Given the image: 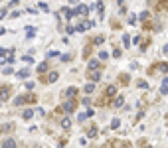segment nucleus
<instances>
[{
  "mask_svg": "<svg viewBox=\"0 0 168 148\" xmlns=\"http://www.w3.org/2000/svg\"><path fill=\"white\" fill-rule=\"evenodd\" d=\"M115 148H126V144H123V142H115Z\"/></svg>",
  "mask_w": 168,
  "mask_h": 148,
  "instance_id": "obj_37",
  "label": "nucleus"
},
{
  "mask_svg": "<svg viewBox=\"0 0 168 148\" xmlns=\"http://www.w3.org/2000/svg\"><path fill=\"white\" fill-rule=\"evenodd\" d=\"M87 69H89V73L97 71V69H99V61H97V59H91V61H89V65H87Z\"/></svg>",
  "mask_w": 168,
  "mask_h": 148,
  "instance_id": "obj_3",
  "label": "nucleus"
},
{
  "mask_svg": "<svg viewBox=\"0 0 168 148\" xmlns=\"http://www.w3.org/2000/svg\"><path fill=\"white\" fill-rule=\"evenodd\" d=\"M95 43H97V45H99V43H103V36H97V37H95Z\"/></svg>",
  "mask_w": 168,
  "mask_h": 148,
  "instance_id": "obj_34",
  "label": "nucleus"
},
{
  "mask_svg": "<svg viewBox=\"0 0 168 148\" xmlns=\"http://www.w3.org/2000/svg\"><path fill=\"white\" fill-rule=\"evenodd\" d=\"M22 59H24V61H26V63H34V59H32V55H24V57H22Z\"/></svg>",
  "mask_w": 168,
  "mask_h": 148,
  "instance_id": "obj_29",
  "label": "nucleus"
},
{
  "mask_svg": "<svg viewBox=\"0 0 168 148\" xmlns=\"http://www.w3.org/2000/svg\"><path fill=\"white\" fill-rule=\"evenodd\" d=\"M61 109H63V111H65V112H73V111H75V101H73V99H69V101H65V103L61 105Z\"/></svg>",
  "mask_w": 168,
  "mask_h": 148,
  "instance_id": "obj_2",
  "label": "nucleus"
},
{
  "mask_svg": "<svg viewBox=\"0 0 168 148\" xmlns=\"http://www.w3.org/2000/svg\"><path fill=\"white\" fill-rule=\"evenodd\" d=\"M0 18H6V10H0Z\"/></svg>",
  "mask_w": 168,
  "mask_h": 148,
  "instance_id": "obj_38",
  "label": "nucleus"
},
{
  "mask_svg": "<svg viewBox=\"0 0 168 148\" xmlns=\"http://www.w3.org/2000/svg\"><path fill=\"white\" fill-rule=\"evenodd\" d=\"M128 41H130V36H128V34H123V45H125V47H128V45H130Z\"/></svg>",
  "mask_w": 168,
  "mask_h": 148,
  "instance_id": "obj_17",
  "label": "nucleus"
},
{
  "mask_svg": "<svg viewBox=\"0 0 168 148\" xmlns=\"http://www.w3.org/2000/svg\"><path fill=\"white\" fill-rule=\"evenodd\" d=\"M99 57H101V59H109V53H107V51H101Z\"/></svg>",
  "mask_w": 168,
  "mask_h": 148,
  "instance_id": "obj_31",
  "label": "nucleus"
},
{
  "mask_svg": "<svg viewBox=\"0 0 168 148\" xmlns=\"http://www.w3.org/2000/svg\"><path fill=\"white\" fill-rule=\"evenodd\" d=\"M75 12H77V14H81V16H85V14L89 12V6H83V4H81V6H79V8H77Z\"/></svg>",
  "mask_w": 168,
  "mask_h": 148,
  "instance_id": "obj_13",
  "label": "nucleus"
},
{
  "mask_svg": "<svg viewBox=\"0 0 168 148\" xmlns=\"http://www.w3.org/2000/svg\"><path fill=\"white\" fill-rule=\"evenodd\" d=\"M10 97V89L8 87H0V101H6Z\"/></svg>",
  "mask_w": 168,
  "mask_h": 148,
  "instance_id": "obj_4",
  "label": "nucleus"
},
{
  "mask_svg": "<svg viewBox=\"0 0 168 148\" xmlns=\"http://www.w3.org/2000/svg\"><path fill=\"white\" fill-rule=\"evenodd\" d=\"M34 34H36V30L30 26V30H26V36H28V37H34Z\"/></svg>",
  "mask_w": 168,
  "mask_h": 148,
  "instance_id": "obj_26",
  "label": "nucleus"
},
{
  "mask_svg": "<svg viewBox=\"0 0 168 148\" xmlns=\"http://www.w3.org/2000/svg\"><path fill=\"white\" fill-rule=\"evenodd\" d=\"M160 93H162V95H168V77H164V81H162V87H160Z\"/></svg>",
  "mask_w": 168,
  "mask_h": 148,
  "instance_id": "obj_11",
  "label": "nucleus"
},
{
  "mask_svg": "<svg viewBox=\"0 0 168 148\" xmlns=\"http://www.w3.org/2000/svg\"><path fill=\"white\" fill-rule=\"evenodd\" d=\"M69 59H71V55H67V53H65V55H61V61H69Z\"/></svg>",
  "mask_w": 168,
  "mask_h": 148,
  "instance_id": "obj_36",
  "label": "nucleus"
},
{
  "mask_svg": "<svg viewBox=\"0 0 168 148\" xmlns=\"http://www.w3.org/2000/svg\"><path fill=\"white\" fill-rule=\"evenodd\" d=\"M138 18H140V20H146V18H148V12H140V16H138Z\"/></svg>",
  "mask_w": 168,
  "mask_h": 148,
  "instance_id": "obj_32",
  "label": "nucleus"
},
{
  "mask_svg": "<svg viewBox=\"0 0 168 148\" xmlns=\"http://www.w3.org/2000/svg\"><path fill=\"white\" fill-rule=\"evenodd\" d=\"M119 126H121V120L119 118H113L111 120V128H119Z\"/></svg>",
  "mask_w": 168,
  "mask_h": 148,
  "instance_id": "obj_22",
  "label": "nucleus"
},
{
  "mask_svg": "<svg viewBox=\"0 0 168 148\" xmlns=\"http://www.w3.org/2000/svg\"><path fill=\"white\" fill-rule=\"evenodd\" d=\"M115 93H117V89H115V87H113V85H109V87H107V89H105V97H113V95H115Z\"/></svg>",
  "mask_w": 168,
  "mask_h": 148,
  "instance_id": "obj_10",
  "label": "nucleus"
},
{
  "mask_svg": "<svg viewBox=\"0 0 168 148\" xmlns=\"http://www.w3.org/2000/svg\"><path fill=\"white\" fill-rule=\"evenodd\" d=\"M45 69H47V63H45V61L38 65V73H45Z\"/></svg>",
  "mask_w": 168,
  "mask_h": 148,
  "instance_id": "obj_18",
  "label": "nucleus"
},
{
  "mask_svg": "<svg viewBox=\"0 0 168 148\" xmlns=\"http://www.w3.org/2000/svg\"><path fill=\"white\" fill-rule=\"evenodd\" d=\"M164 55H168V45H164Z\"/></svg>",
  "mask_w": 168,
  "mask_h": 148,
  "instance_id": "obj_39",
  "label": "nucleus"
},
{
  "mask_svg": "<svg viewBox=\"0 0 168 148\" xmlns=\"http://www.w3.org/2000/svg\"><path fill=\"white\" fill-rule=\"evenodd\" d=\"M89 136H91V138L97 136V128H91V130H89Z\"/></svg>",
  "mask_w": 168,
  "mask_h": 148,
  "instance_id": "obj_33",
  "label": "nucleus"
},
{
  "mask_svg": "<svg viewBox=\"0 0 168 148\" xmlns=\"http://www.w3.org/2000/svg\"><path fill=\"white\" fill-rule=\"evenodd\" d=\"M26 103V97H16L14 99V105H24Z\"/></svg>",
  "mask_w": 168,
  "mask_h": 148,
  "instance_id": "obj_21",
  "label": "nucleus"
},
{
  "mask_svg": "<svg viewBox=\"0 0 168 148\" xmlns=\"http://www.w3.org/2000/svg\"><path fill=\"white\" fill-rule=\"evenodd\" d=\"M61 126H63V128H69V126H71V120H69L67 116H65V118H61Z\"/></svg>",
  "mask_w": 168,
  "mask_h": 148,
  "instance_id": "obj_16",
  "label": "nucleus"
},
{
  "mask_svg": "<svg viewBox=\"0 0 168 148\" xmlns=\"http://www.w3.org/2000/svg\"><path fill=\"white\" fill-rule=\"evenodd\" d=\"M97 10H99V14H101V16L105 14V8H103V2H97Z\"/></svg>",
  "mask_w": 168,
  "mask_h": 148,
  "instance_id": "obj_24",
  "label": "nucleus"
},
{
  "mask_svg": "<svg viewBox=\"0 0 168 148\" xmlns=\"http://www.w3.org/2000/svg\"><path fill=\"white\" fill-rule=\"evenodd\" d=\"M69 2H71V4H75V2H79V0H69Z\"/></svg>",
  "mask_w": 168,
  "mask_h": 148,
  "instance_id": "obj_40",
  "label": "nucleus"
},
{
  "mask_svg": "<svg viewBox=\"0 0 168 148\" xmlns=\"http://www.w3.org/2000/svg\"><path fill=\"white\" fill-rule=\"evenodd\" d=\"M123 103H125V99H123V97H121V95H119V97H117V99H115V107H121V105H123Z\"/></svg>",
  "mask_w": 168,
  "mask_h": 148,
  "instance_id": "obj_23",
  "label": "nucleus"
},
{
  "mask_svg": "<svg viewBox=\"0 0 168 148\" xmlns=\"http://www.w3.org/2000/svg\"><path fill=\"white\" fill-rule=\"evenodd\" d=\"M119 81H121L123 85H126V83H128V75H121V77H119Z\"/></svg>",
  "mask_w": 168,
  "mask_h": 148,
  "instance_id": "obj_27",
  "label": "nucleus"
},
{
  "mask_svg": "<svg viewBox=\"0 0 168 148\" xmlns=\"http://www.w3.org/2000/svg\"><path fill=\"white\" fill-rule=\"evenodd\" d=\"M12 128H14V124H12V122H8V124H4L0 130H4V132H6V130H12Z\"/></svg>",
  "mask_w": 168,
  "mask_h": 148,
  "instance_id": "obj_25",
  "label": "nucleus"
},
{
  "mask_svg": "<svg viewBox=\"0 0 168 148\" xmlns=\"http://www.w3.org/2000/svg\"><path fill=\"white\" fill-rule=\"evenodd\" d=\"M156 69H160L162 73H168V63H160V65H156Z\"/></svg>",
  "mask_w": 168,
  "mask_h": 148,
  "instance_id": "obj_19",
  "label": "nucleus"
},
{
  "mask_svg": "<svg viewBox=\"0 0 168 148\" xmlns=\"http://www.w3.org/2000/svg\"><path fill=\"white\" fill-rule=\"evenodd\" d=\"M40 8H42L43 12H47V4H45V2H40Z\"/></svg>",
  "mask_w": 168,
  "mask_h": 148,
  "instance_id": "obj_35",
  "label": "nucleus"
},
{
  "mask_svg": "<svg viewBox=\"0 0 168 148\" xmlns=\"http://www.w3.org/2000/svg\"><path fill=\"white\" fill-rule=\"evenodd\" d=\"M75 95H77V89H75V87H67V89H65V97H67V99H73Z\"/></svg>",
  "mask_w": 168,
  "mask_h": 148,
  "instance_id": "obj_5",
  "label": "nucleus"
},
{
  "mask_svg": "<svg viewBox=\"0 0 168 148\" xmlns=\"http://www.w3.org/2000/svg\"><path fill=\"white\" fill-rule=\"evenodd\" d=\"M4 61L14 63V49H0V63Z\"/></svg>",
  "mask_w": 168,
  "mask_h": 148,
  "instance_id": "obj_1",
  "label": "nucleus"
},
{
  "mask_svg": "<svg viewBox=\"0 0 168 148\" xmlns=\"http://www.w3.org/2000/svg\"><path fill=\"white\" fill-rule=\"evenodd\" d=\"M144 148H152V146H144Z\"/></svg>",
  "mask_w": 168,
  "mask_h": 148,
  "instance_id": "obj_41",
  "label": "nucleus"
},
{
  "mask_svg": "<svg viewBox=\"0 0 168 148\" xmlns=\"http://www.w3.org/2000/svg\"><path fill=\"white\" fill-rule=\"evenodd\" d=\"M28 69H20V71H18V77H20V79H26V77H28Z\"/></svg>",
  "mask_w": 168,
  "mask_h": 148,
  "instance_id": "obj_20",
  "label": "nucleus"
},
{
  "mask_svg": "<svg viewBox=\"0 0 168 148\" xmlns=\"http://www.w3.org/2000/svg\"><path fill=\"white\" fill-rule=\"evenodd\" d=\"M57 77H59L57 71H51V73L47 75V79H45V81H47V83H53V81H57Z\"/></svg>",
  "mask_w": 168,
  "mask_h": 148,
  "instance_id": "obj_9",
  "label": "nucleus"
},
{
  "mask_svg": "<svg viewBox=\"0 0 168 148\" xmlns=\"http://www.w3.org/2000/svg\"><path fill=\"white\" fill-rule=\"evenodd\" d=\"M85 118H87V112H81V114H79V116H77V120H79V122H83Z\"/></svg>",
  "mask_w": 168,
  "mask_h": 148,
  "instance_id": "obj_30",
  "label": "nucleus"
},
{
  "mask_svg": "<svg viewBox=\"0 0 168 148\" xmlns=\"http://www.w3.org/2000/svg\"><path fill=\"white\" fill-rule=\"evenodd\" d=\"M32 114H34L32 109H26V111L22 112V118H24V120H30V118H32Z\"/></svg>",
  "mask_w": 168,
  "mask_h": 148,
  "instance_id": "obj_12",
  "label": "nucleus"
},
{
  "mask_svg": "<svg viewBox=\"0 0 168 148\" xmlns=\"http://www.w3.org/2000/svg\"><path fill=\"white\" fill-rule=\"evenodd\" d=\"M93 26H95V22H83V24H81L77 30H79V32H85L87 28H93Z\"/></svg>",
  "mask_w": 168,
  "mask_h": 148,
  "instance_id": "obj_8",
  "label": "nucleus"
},
{
  "mask_svg": "<svg viewBox=\"0 0 168 148\" xmlns=\"http://www.w3.org/2000/svg\"><path fill=\"white\" fill-rule=\"evenodd\" d=\"M93 91H95V85H93V83H87V85H85V93H89V95H91Z\"/></svg>",
  "mask_w": 168,
  "mask_h": 148,
  "instance_id": "obj_15",
  "label": "nucleus"
},
{
  "mask_svg": "<svg viewBox=\"0 0 168 148\" xmlns=\"http://www.w3.org/2000/svg\"><path fill=\"white\" fill-rule=\"evenodd\" d=\"M61 12H63V16L69 20V18H73V14H77L75 10H69V8H61Z\"/></svg>",
  "mask_w": 168,
  "mask_h": 148,
  "instance_id": "obj_6",
  "label": "nucleus"
},
{
  "mask_svg": "<svg viewBox=\"0 0 168 148\" xmlns=\"http://www.w3.org/2000/svg\"><path fill=\"white\" fill-rule=\"evenodd\" d=\"M138 87H140V89H146V87H148V83H146L144 79H140V81H138Z\"/></svg>",
  "mask_w": 168,
  "mask_h": 148,
  "instance_id": "obj_28",
  "label": "nucleus"
},
{
  "mask_svg": "<svg viewBox=\"0 0 168 148\" xmlns=\"http://www.w3.org/2000/svg\"><path fill=\"white\" fill-rule=\"evenodd\" d=\"M2 148H16L14 138H6V140H4V144H2Z\"/></svg>",
  "mask_w": 168,
  "mask_h": 148,
  "instance_id": "obj_7",
  "label": "nucleus"
},
{
  "mask_svg": "<svg viewBox=\"0 0 168 148\" xmlns=\"http://www.w3.org/2000/svg\"><path fill=\"white\" fill-rule=\"evenodd\" d=\"M89 79H91V81H99V79H101V73H99V71H93V73H89Z\"/></svg>",
  "mask_w": 168,
  "mask_h": 148,
  "instance_id": "obj_14",
  "label": "nucleus"
}]
</instances>
